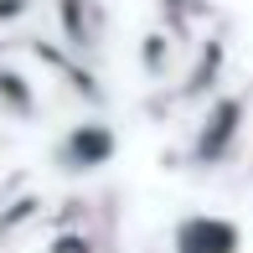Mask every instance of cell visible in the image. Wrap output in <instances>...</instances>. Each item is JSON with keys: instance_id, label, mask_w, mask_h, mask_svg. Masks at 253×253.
<instances>
[{"instance_id": "6da1fadb", "label": "cell", "mask_w": 253, "mask_h": 253, "mask_svg": "<svg viewBox=\"0 0 253 253\" xmlns=\"http://www.w3.org/2000/svg\"><path fill=\"white\" fill-rule=\"evenodd\" d=\"M181 248H186V253H227V248H233V227L191 222L186 233H181Z\"/></svg>"}]
</instances>
